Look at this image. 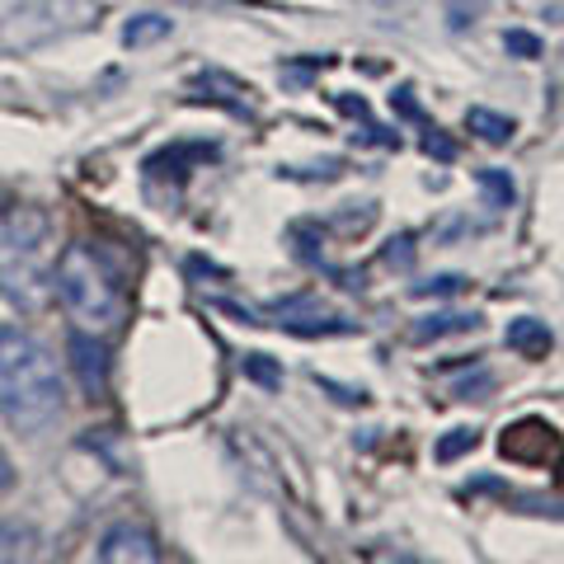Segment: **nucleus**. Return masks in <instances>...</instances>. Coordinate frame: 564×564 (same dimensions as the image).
<instances>
[{
    "label": "nucleus",
    "instance_id": "obj_6",
    "mask_svg": "<svg viewBox=\"0 0 564 564\" xmlns=\"http://www.w3.org/2000/svg\"><path fill=\"white\" fill-rule=\"evenodd\" d=\"M66 352H70V367H76L85 395L99 400L104 391H109V348H104V339L90 334V329H76L70 334V344H66Z\"/></svg>",
    "mask_w": 564,
    "mask_h": 564
},
{
    "label": "nucleus",
    "instance_id": "obj_5",
    "mask_svg": "<svg viewBox=\"0 0 564 564\" xmlns=\"http://www.w3.org/2000/svg\"><path fill=\"white\" fill-rule=\"evenodd\" d=\"M499 452L518 466H545V462H555V456H564V443L545 419H518L503 429Z\"/></svg>",
    "mask_w": 564,
    "mask_h": 564
},
{
    "label": "nucleus",
    "instance_id": "obj_4",
    "mask_svg": "<svg viewBox=\"0 0 564 564\" xmlns=\"http://www.w3.org/2000/svg\"><path fill=\"white\" fill-rule=\"evenodd\" d=\"M99 0H20L0 14V52H33L99 24Z\"/></svg>",
    "mask_w": 564,
    "mask_h": 564
},
{
    "label": "nucleus",
    "instance_id": "obj_26",
    "mask_svg": "<svg viewBox=\"0 0 564 564\" xmlns=\"http://www.w3.org/2000/svg\"><path fill=\"white\" fill-rule=\"evenodd\" d=\"M466 6H485V0H466Z\"/></svg>",
    "mask_w": 564,
    "mask_h": 564
},
{
    "label": "nucleus",
    "instance_id": "obj_3",
    "mask_svg": "<svg viewBox=\"0 0 564 564\" xmlns=\"http://www.w3.org/2000/svg\"><path fill=\"white\" fill-rule=\"evenodd\" d=\"M52 288H57L66 311L90 334H113L122 325V315H128V296H122L113 269L104 263L95 245H85V240H70L57 254Z\"/></svg>",
    "mask_w": 564,
    "mask_h": 564
},
{
    "label": "nucleus",
    "instance_id": "obj_22",
    "mask_svg": "<svg viewBox=\"0 0 564 564\" xmlns=\"http://www.w3.org/2000/svg\"><path fill=\"white\" fill-rule=\"evenodd\" d=\"M315 386H321V391H329V395L339 400V404H362V400H367L362 391H344V386H334L329 377H315Z\"/></svg>",
    "mask_w": 564,
    "mask_h": 564
},
{
    "label": "nucleus",
    "instance_id": "obj_17",
    "mask_svg": "<svg viewBox=\"0 0 564 564\" xmlns=\"http://www.w3.org/2000/svg\"><path fill=\"white\" fill-rule=\"evenodd\" d=\"M503 52H508V57L532 62V57H541V39H536V33H527V29H508L503 33Z\"/></svg>",
    "mask_w": 564,
    "mask_h": 564
},
{
    "label": "nucleus",
    "instance_id": "obj_1",
    "mask_svg": "<svg viewBox=\"0 0 564 564\" xmlns=\"http://www.w3.org/2000/svg\"><path fill=\"white\" fill-rule=\"evenodd\" d=\"M66 391L52 352L33 334L0 325V414L20 433H39L62 414Z\"/></svg>",
    "mask_w": 564,
    "mask_h": 564
},
{
    "label": "nucleus",
    "instance_id": "obj_25",
    "mask_svg": "<svg viewBox=\"0 0 564 564\" xmlns=\"http://www.w3.org/2000/svg\"><path fill=\"white\" fill-rule=\"evenodd\" d=\"M367 6H386V10H395V6H404V0H367Z\"/></svg>",
    "mask_w": 564,
    "mask_h": 564
},
{
    "label": "nucleus",
    "instance_id": "obj_15",
    "mask_svg": "<svg viewBox=\"0 0 564 564\" xmlns=\"http://www.w3.org/2000/svg\"><path fill=\"white\" fill-rule=\"evenodd\" d=\"M240 372L250 377V381H259L263 391H278V386H282V367L269 358V352H245V358H240Z\"/></svg>",
    "mask_w": 564,
    "mask_h": 564
},
{
    "label": "nucleus",
    "instance_id": "obj_18",
    "mask_svg": "<svg viewBox=\"0 0 564 564\" xmlns=\"http://www.w3.org/2000/svg\"><path fill=\"white\" fill-rule=\"evenodd\" d=\"M466 288V278L462 273H437V278H429V282H414V296H456Z\"/></svg>",
    "mask_w": 564,
    "mask_h": 564
},
{
    "label": "nucleus",
    "instance_id": "obj_9",
    "mask_svg": "<svg viewBox=\"0 0 564 564\" xmlns=\"http://www.w3.org/2000/svg\"><path fill=\"white\" fill-rule=\"evenodd\" d=\"M33 555H39V532H33V522H20V518L0 522V564L33 560Z\"/></svg>",
    "mask_w": 564,
    "mask_h": 564
},
{
    "label": "nucleus",
    "instance_id": "obj_10",
    "mask_svg": "<svg viewBox=\"0 0 564 564\" xmlns=\"http://www.w3.org/2000/svg\"><path fill=\"white\" fill-rule=\"evenodd\" d=\"M475 325H480V321H475V315H466V311H437V315H429V321L414 325V339L429 344V339H443V334H466V329H475Z\"/></svg>",
    "mask_w": 564,
    "mask_h": 564
},
{
    "label": "nucleus",
    "instance_id": "obj_8",
    "mask_svg": "<svg viewBox=\"0 0 564 564\" xmlns=\"http://www.w3.org/2000/svg\"><path fill=\"white\" fill-rule=\"evenodd\" d=\"M503 344L513 352H522V358H545L555 344V334L545 329V321H536V315H522V321H508Z\"/></svg>",
    "mask_w": 564,
    "mask_h": 564
},
{
    "label": "nucleus",
    "instance_id": "obj_11",
    "mask_svg": "<svg viewBox=\"0 0 564 564\" xmlns=\"http://www.w3.org/2000/svg\"><path fill=\"white\" fill-rule=\"evenodd\" d=\"M466 128L480 137V141H489V147H503V141H513V118H503V113H494V109H470L466 113Z\"/></svg>",
    "mask_w": 564,
    "mask_h": 564
},
{
    "label": "nucleus",
    "instance_id": "obj_2",
    "mask_svg": "<svg viewBox=\"0 0 564 564\" xmlns=\"http://www.w3.org/2000/svg\"><path fill=\"white\" fill-rule=\"evenodd\" d=\"M47 217L39 207L0 212V302L14 311L47 306Z\"/></svg>",
    "mask_w": 564,
    "mask_h": 564
},
{
    "label": "nucleus",
    "instance_id": "obj_14",
    "mask_svg": "<svg viewBox=\"0 0 564 564\" xmlns=\"http://www.w3.org/2000/svg\"><path fill=\"white\" fill-rule=\"evenodd\" d=\"M475 184L485 188V203L494 212H503V207L518 203V188H513V180H508V170H475Z\"/></svg>",
    "mask_w": 564,
    "mask_h": 564
},
{
    "label": "nucleus",
    "instance_id": "obj_12",
    "mask_svg": "<svg viewBox=\"0 0 564 564\" xmlns=\"http://www.w3.org/2000/svg\"><path fill=\"white\" fill-rule=\"evenodd\" d=\"M174 20H165V14H137V20L122 24V43L128 47H147V43H161L170 39Z\"/></svg>",
    "mask_w": 564,
    "mask_h": 564
},
{
    "label": "nucleus",
    "instance_id": "obj_23",
    "mask_svg": "<svg viewBox=\"0 0 564 564\" xmlns=\"http://www.w3.org/2000/svg\"><path fill=\"white\" fill-rule=\"evenodd\" d=\"M334 104L348 113V118H367V99H352V95H334Z\"/></svg>",
    "mask_w": 564,
    "mask_h": 564
},
{
    "label": "nucleus",
    "instance_id": "obj_16",
    "mask_svg": "<svg viewBox=\"0 0 564 564\" xmlns=\"http://www.w3.org/2000/svg\"><path fill=\"white\" fill-rule=\"evenodd\" d=\"M475 443H480V433H475V429H452L447 437H437L433 456H437V462H456V456L475 452Z\"/></svg>",
    "mask_w": 564,
    "mask_h": 564
},
{
    "label": "nucleus",
    "instance_id": "obj_19",
    "mask_svg": "<svg viewBox=\"0 0 564 564\" xmlns=\"http://www.w3.org/2000/svg\"><path fill=\"white\" fill-rule=\"evenodd\" d=\"M381 263H386V269H410V263H414V236L404 231V236H395V240H386Z\"/></svg>",
    "mask_w": 564,
    "mask_h": 564
},
{
    "label": "nucleus",
    "instance_id": "obj_13",
    "mask_svg": "<svg viewBox=\"0 0 564 564\" xmlns=\"http://www.w3.org/2000/svg\"><path fill=\"white\" fill-rule=\"evenodd\" d=\"M212 155H217V147H170V151H155L151 161H147V170L151 174H184V165L188 161H212Z\"/></svg>",
    "mask_w": 564,
    "mask_h": 564
},
{
    "label": "nucleus",
    "instance_id": "obj_24",
    "mask_svg": "<svg viewBox=\"0 0 564 564\" xmlns=\"http://www.w3.org/2000/svg\"><path fill=\"white\" fill-rule=\"evenodd\" d=\"M10 485H14V466H10V456L0 452V494H6Z\"/></svg>",
    "mask_w": 564,
    "mask_h": 564
},
{
    "label": "nucleus",
    "instance_id": "obj_21",
    "mask_svg": "<svg viewBox=\"0 0 564 564\" xmlns=\"http://www.w3.org/2000/svg\"><path fill=\"white\" fill-rule=\"evenodd\" d=\"M391 109H395L400 118H414V122H423V109H419V99H414L410 85H400V90L391 95Z\"/></svg>",
    "mask_w": 564,
    "mask_h": 564
},
{
    "label": "nucleus",
    "instance_id": "obj_7",
    "mask_svg": "<svg viewBox=\"0 0 564 564\" xmlns=\"http://www.w3.org/2000/svg\"><path fill=\"white\" fill-rule=\"evenodd\" d=\"M99 560H104V564H151V560H161V545H155V536L147 532V527L118 522V527H109V532H104Z\"/></svg>",
    "mask_w": 564,
    "mask_h": 564
},
{
    "label": "nucleus",
    "instance_id": "obj_20",
    "mask_svg": "<svg viewBox=\"0 0 564 564\" xmlns=\"http://www.w3.org/2000/svg\"><path fill=\"white\" fill-rule=\"evenodd\" d=\"M423 151H429L433 161H456V141H452V137H443L437 128L423 132Z\"/></svg>",
    "mask_w": 564,
    "mask_h": 564
}]
</instances>
